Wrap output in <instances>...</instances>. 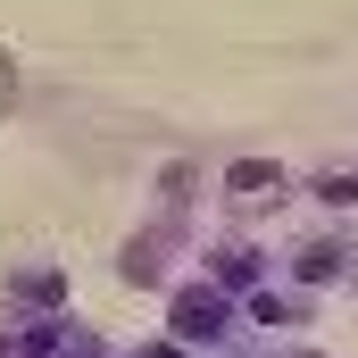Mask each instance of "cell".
<instances>
[{
	"label": "cell",
	"mask_w": 358,
	"mask_h": 358,
	"mask_svg": "<svg viewBox=\"0 0 358 358\" xmlns=\"http://www.w3.org/2000/svg\"><path fill=\"white\" fill-rule=\"evenodd\" d=\"M8 108H17V59L0 50V117H8Z\"/></svg>",
	"instance_id": "obj_5"
},
{
	"label": "cell",
	"mask_w": 358,
	"mask_h": 358,
	"mask_svg": "<svg viewBox=\"0 0 358 358\" xmlns=\"http://www.w3.org/2000/svg\"><path fill=\"white\" fill-rule=\"evenodd\" d=\"M234 192H283V167H259V159H242V167H234Z\"/></svg>",
	"instance_id": "obj_2"
},
{
	"label": "cell",
	"mask_w": 358,
	"mask_h": 358,
	"mask_svg": "<svg viewBox=\"0 0 358 358\" xmlns=\"http://www.w3.org/2000/svg\"><path fill=\"white\" fill-rule=\"evenodd\" d=\"M8 292H17V300H59V292H67V283H59V275H17V283H8Z\"/></svg>",
	"instance_id": "obj_3"
},
{
	"label": "cell",
	"mask_w": 358,
	"mask_h": 358,
	"mask_svg": "<svg viewBox=\"0 0 358 358\" xmlns=\"http://www.w3.org/2000/svg\"><path fill=\"white\" fill-rule=\"evenodd\" d=\"M334 267H342V250H325V242H317V250H300V275H308V283H325Z\"/></svg>",
	"instance_id": "obj_4"
},
{
	"label": "cell",
	"mask_w": 358,
	"mask_h": 358,
	"mask_svg": "<svg viewBox=\"0 0 358 358\" xmlns=\"http://www.w3.org/2000/svg\"><path fill=\"white\" fill-rule=\"evenodd\" d=\"M217 325H225V300L217 292H176V334L183 342H208Z\"/></svg>",
	"instance_id": "obj_1"
}]
</instances>
